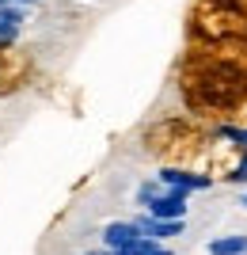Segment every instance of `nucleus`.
Listing matches in <instances>:
<instances>
[{
  "mask_svg": "<svg viewBox=\"0 0 247 255\" xmlns=\"http://www.w3.org/2000/svg\"><path fill=\"white\" fill-rule=\"evenodd\" d=\"M221 137H228L232 145H240V149L247 152V126H225V129H221Z\"/></svg>",
  "mask_w": 247,
  "mask_h": 255,
  "instance_id": "6e6552de",
  "label": "nucleus"
},
{
  "mask_svg": "<svg viewBox=\"0 0 247 255\" xmlns=\"http://www.w3.org/2000/svg\"><path fill=\"white\" fill-rule=\"evenodd\" d=\"M137 240H141V229L133 221H110L107 229H103V248L114 252V255H122L129 244H137Z\"/></svg>",
  "mask_w": 247,
  "mask_h": 255,
  "instance_id": "7ed1b4c3",
  "label": "nucleus"
},
{
  "mask_svg": "<svg viewBox=\"0 0 247 255\" xmlns=\"http://www.w3.org/2000/svg\"><path fill=\"white\" fill-rule=\"evenodd\" d=\"M160 187L164 191H175V194H190V191H205L209 187V175H198V171H183V168H164L160 175Z\"/></svg>",
  "mask_w": 247,
  "mask_h": 255,
  "instance_id": "f257e3e1",
  "label": "nucleus"
},
{
  "mask_svg": "<svg viewBox=\"0 0 247 255\" xmlns=\"http://www.w3.org/2000/svg\"><path fill=\"white\" fill-rule=\"evenodd\" d=\"M0 8H8V0H0Z\"/></svg>",
  "mask_w": 247,
  "mask_h": 255,
  "instance_id": "ddd939ff",
  "label": "nucleus"
},
{
  "mask_svg": "<svg viewBox=\"0 0 247 255\" xmlns=\"http://www.w3.org/2000/svg\"><path fill=\"white\" fill-rule=\"evenodd\" d=\"M160 191H164V187H160V179H156V183H141V191H137V202H141V206H149V202H152V198H156Z\"/></svg>",
  "mask_w": 247,
  "mask_h": 255,
  "instance_id": "1a4fd4ad",
  "label": "nucleus"
},
{
  "mask_svg": "<svg viewBox=\"0 0 247 255\" xmlns=\"http://www.w3.org/2000/svg\"><path fill=\"white\" fill-rule=\"evenodd\" d=\"M8 4H15V8H19V4H31V0H8Z\"/></svg>",
  "mask_w": 247,
  "mask_h": 255,
  "instance_id": "f8f14e48",
  "label": "nucleus"
},
{
  "mask_svg": "<svg viewBox=\"0 0 247 255\" xmlns=\"http://www.w3.org/2000/svg\"><path fill=\"white\" fill-rule=\"evenodd\" d=\"M209 255H247V236H217L209 240Z\"/></svg>",
  "mask_w": 247,
  "mask_h": 255,
  "instance_id": "423d86ee",
  "label": "nucleus"
},
{
  "mask_svg": "<svg viewBox=\"0 0 247 255\" xmlns=\"http://www.w3.org/2000/svg\"><path fill=\"white\" fill-rule=\"evenodd\" d=\"M145 213H149V217H156V221H183V217H186V194L160 191L149 206H145Z\"/></svg>",
  "mask_w": 247,
  "mask_h": 255,
  "instance_id": "f03ea898",
  "label": "nucleus"
},
{
  "mask_svg": "<svg viewBox=\"0 0 247 255\" xmlns=\"http://www.w3.org/2000/svg\"><path fill=\"white\" fill-rule=\"evenodd\" d=\"M244 206H247V194H244Z\"/></svg>",
  "mask_w": 247,
  "mask_h": 255,
  "instance_id": "4468645a",
  "label": "nucleus"
},
{
  "mask_svg": "<svg viewBox=\"0 0 247 255\" xmlns=\"http://www.w3.org/2000/svg\"><path fill=\"white\" fill-rule=\"evenodd\" d=\"M133 225L141 229V236H145V240H156V244H160V240H167V236H179V233H183V221H156V217H149V213H145V217H137Z\"/></svg>",
  "mask_w": 247,
  "mask_h": 255,
  "instance_id": "20e7f679",
  "label": "nucleus"
},
{
  "mask_svg": "<svg viewBox=\"0 0 247 255\" xmlns=\"http://www.w3.org/2000/svg\"><path fill=\"white\" fill-rule=\"evenodd\" d=\"M122 255H171V248H164V244H156V240H145V236H141L137 244H129Z\"/></svg>",
  "mask_w": 247,
  "mask_h": 255,
  "instance_id": "0eeeda50",
  "label": "nucleus"
},
{
  "mask_svg": "<svg viewBox=\"0 0 247 255\" xmlns=\"http://www.w3.org/2000/svg\"><path fill=\"white\" fill-rule=\"evenodd\" d=\"M228 179H232V183H247V152L240 156V164L232 168V175H228Z\"/></svg>",
  "mask_w": 247,
  "mask_h": 255,
  "instance_id": "9d476101",
  "label": "nucleus"
},
{
  "mask_svg": "<svg viewBox=\"0 0 247 255\" xmlns=\"http://www.w3.org/2000/svg\"><path fill=\"white\" fill-rule=\"evenodd\" d=\"M87 255H114V252H107V248H103V252H87Z\"/></svg>",
  "mask_w": 247,
  "mask_h": 255,
  "instance_id": "9b49d317",
  "label": "nucleus"
},
{
  "mask_svg": "<svg viewBox=\"0 0 247 255\" xmlns=\"http://www.w3.org/2000/svg\"><path fill=\"white\" fill-rule=\"evenodd\" d=\"M19 27H23V8H15V4L0 8V50L19 38Z\"/></svg>",
  "mask_w": 247,
  "mask_h": 255,
  "instance_id": "39448f33",
  "label": "nucleus"
}]
</instances>
